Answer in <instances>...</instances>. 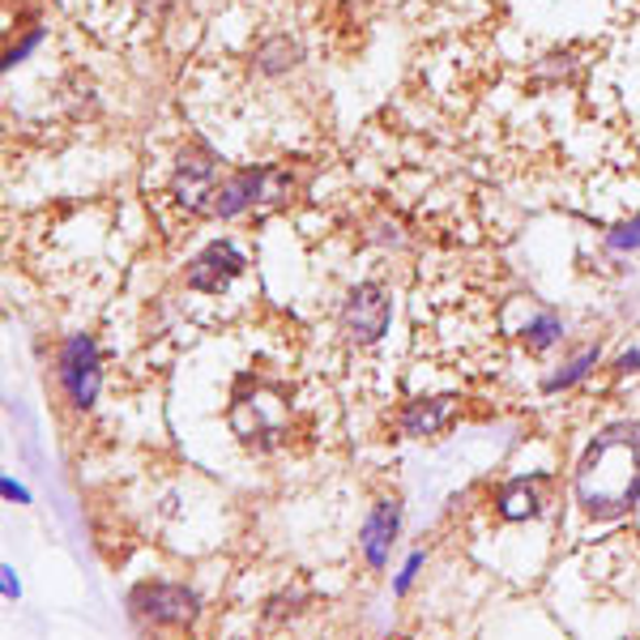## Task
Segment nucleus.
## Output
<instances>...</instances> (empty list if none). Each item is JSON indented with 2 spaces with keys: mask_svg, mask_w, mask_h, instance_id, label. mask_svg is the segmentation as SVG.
Segmentation results:
<instances>
[{
  "mask_svg": "<svg viewBox=\"0 0 640 640\" xmlns=\"http://www.w3.org/2000/svg\"><path fill=\"white\" fill-rule=\"evenodd\" d=\"M239 269H244V256H239L235 244H210L205 253L192 260L189 287L205 290V295H218V290H226V282H231Z\"/></svg>",
  "mask_w": 640,
  "mask_h": 640,
  "instance_id": "6e6552de",
  "label": "nucleus"
},
{
  "mask_svg": "<svg viewBox=\"0 0 640 640\" xmlns=\"http://www.w3.org/2000/svg\"><path fill=\"white\" fill-rule=\"evenodd\" d=\"M418 568H423V551H415V555L406 559V568H402L397 580H393V594H406V589H410V580L418 576Z\"/></svg>",
  "mask_w": 640,
  "mask_h": 640,
  "instance_id": "f3484780",
  "label": "nucleus"
},
{
  "mask_svg": "<svg viewBox=\"0 0 640 640\" xmlns=\"http://www.w3.org/2000/svg\"><path fill=\"white\" fill-rule=\"evenodd\" d=\"M640 495V427L623 423L602 431L576 466V500L598 521L623 516Z\"/></svg>",
  "mask_w": 640,
  "mask_h": 640,
  "instance_id": "f257e3e1",
  "label": "nucleus"
},
{
  "mask_svg": "<svg viewBox=\"0 0 640 640\" xmlns=\"http://www.w3.org/2000/svg\"><path fill=\"white\" fill-rule=\"evenodd\" d=\"M287 402L269 388H256V393H239L235 406H231V427L239 440H248L256 448H269L282 431H287Z\"/></svg>",
  "mask_w": 640,
  "mask_h": 640,
  "instance_id": "f03ea898",
  "label": "nucleus"
},
{
  "mask_svg": "<svg viewBox=\"0 0 640 640\" xmlns=\"http://www.w3.org/2000/svg\"><path fill=\"white\" fill-rule=\"evenodd\" d=\"M269 192H274V171H269V167H244V171H235V175H226V180L214 184L210 201H205V214H214V218H235V214L260 205Z\"/></svg>",
  "mask_w": 640,
  "mask_h": 640,
  "instance_id": "20e7f679",
  "label": "nucleus"
},
{
  "mask_svg": "<svg viewBox=\"0 0 640 640\" xmlns=\"http://www.w3.org/2000/svg\"><path fill=\"white\" fill-rule=\"evenodd\" d=\"M132 615L141 623H154V628H189L196 619V594L184 589V585H137L132 598H128Z\"/></svg>",
  "mask_w": 640,
  "mask_h": 640,
  "instance_id": "7ed1b4c3",
  "label": "nucleus"
},
{
  "mask_svg": "<svg viewBox=\"0 0 640 640\" xmlns=\"http://www.w3.org/2000/svg\"><path fill=\"white\" fill-rule=\"evenodd\" d=\"M538 495H543V479H512L500 491V512L509 521H525V516L538 512Z\"/></svg>",
  "mask_w": 640,
  "mask_h": 640,
  "instance_id": "9b49d317",
  "label": "nucleus"
},
{
  "mask_svg": "<svg viewBox=\"0 0 640 640\" xmlns=\"http://www.w3.org/2000/svg\"><path fill=\"white\" fill-rule=\"evenodd\" d=\"M4 598H18V580H13V568H4Z\"/></svg>",
  "mask_w": 640,
  "mask_h": 640,
  "instance_id": "6ab92c4d",
  "label": "nucleus"
},
{
  "mask_svg": "<svg viewBox=\"0 0 640 640\" xmlns=\"http://www.w3.org/2000/svg\"><path fill=\"white\" fill-rule=\"evenodd\" d=\"M452 415V406H448L445 397H418L410 402L406 410H402V431H410V436H431V431H440Z\"/></svg>",
  "mask_w": 640,
  "mask_h": 640,
  "instance_id": "9d476101",
  "label": "nucleus"
},
{
  "mask_svg": "<svg viewBox=\"0 0 640 640\" xmlns=\"http://www.w3.org/2000/svg\"><path fill=\"white\" fill-rule=\"evenodd\" d=\"M397 521H402V504L397 500H381L372 509V516H367V525H363V555H367L372 568H384V559L393 551V538H397Z\"/></svg>",
  "mask_w": 640,
  "mask_h": 640,
  "instance_id": "1a4fd4ad",
  "label": "nucleus"
},
{
  "mask_svg": "<svg viewBox=\"0 0 640 640\" xmlns=\"http://www.w3.org/2000/svg\"><path fill=\"white\" fill-rule=\"evenodd\" d=\"M61 384L68 388V397H73V406H90L98 393V351L95 342L86 338V333H77V338H68L61 351Z\"/></svg>",
  "mask_w": 640,
  "mask_h": 640,
  "instance_id": "423d86ee",
  "label": "nucleus"
},
{
  "mask_svg": "<svg viewBox=\"0 0 640 640\" xmlns=\"http://www.w3.org/2000/svg\"><path fill=\"white\" fill-rule=\"evenodd\" d=\"M39 43H43V31H31V34H26V39H22V43H13V47H9V56H4V73H9L13 64L26 61V56H31V52H34V47H39Z\"/></svg>",
  "mask_w": 640,
  "mask_h": 640,
  "instance_id": "dca6fc26",
  "label": "nucleus"
},
{
  "mask_svg": "<svg viewBox=\"0 0 640 640\" xmlns=\"http://www.w3.org/2000/svg\"><path fill=\"white\" fill-rule=\"evenodd\" d=\"M594 363H598V346H589L585 354H576L568 367H559V372H555V376L546 381V393H559V388L576 384L580 376H585V372H589V367H594Z\"/></svg>",
  "mask_w": 640,
  "mask_h": 640,
  "instance_id": "4468645a",
  "label": "nucleus"
},
{
  "mask_svg": "<svg viewBox=\"0 0 640 640\" xmlns=\"http://www.w3.org/2000/svg\"><path fill=\"white\" fill-rule=\"evenodd\" d=\"M256 64H260V73H287L299 64V47L290 43V39H269L260 52H256Z\"/></svg>",
  "mask_w": 640,
  "mask_h": 640,
  "instance_id": "f8f14e48",
  "label": "nucleus"
},
{
  "mask_svg": "<svg viewBox=\"0 0 640 640\" xmlns=\"http://www.w3.org/2000/svg\"><path fill=\"white\" fill-rule=\"evenodd\" d=\"M218 184V162H214V150L205 146H192L184 150V159L175 167V196L189 205L192 214H205V201Z\"/></svg>",
  "mask_w": 640,
  "mask_h": 640,
  "instance_id": "0eeeda50",
  "label": "nucleus"
},
{
  "mask_svg": "<svg viewBox=\"0 0 640 640\" xmlns=\"http://www.w3.org/2000/svg\"><path fill=\"white\" fill-rule=\"evenodd\" d=\"M388 317H393V303H388V295H384L381 287H372V282L354 287L351 299H346V308H342V324H346V333H351L359 346L376 342L384 329H388Z\"/></svg>",
  "mask_w": 640,
  "mask_h": 640,
  "instance_id": "39448f33",
  "label": "nucleus"
},
{
  "mask_svg": "<svg viewBox=\"0 0 640 640\" xmlns=\"http://www.w3.org/2000/svg\"><path fill=\"white\" fill-rule=\"evenodd\" d=\"M607 248H615V253L640 248V214L632 218V223H619L615 231H610V235H607Z\"/></svg>",
  "mask_w": 640,
  "mask_h": 640,
  "instance_id": "2eb2a0df",
  "label": "nucleus"
},
{
  "mask_svg": "<svg viewBox=\"0 0 640 640\" xmlns=\"http://www.w3.org/2000/svg\"><path fill=\"white\" fill-rule=\"evenodd\" d=\"M559 338H564V324L551 317V312L525 324V346H530V351H546V346H555Z\"/></svg>",
  "mask_w": 640,
  "mask_h": 640,
  "instance_id": "ddd939ff",
  "label": "nucleus"
},
{
  "mask_svg": "<svg viewBox=\"0 0 640 640\" xmlns=\"http://www.w3.org/2000/svg\"><path fill=\"white\" fill-rule=\"evenodd\" d=\"M0 491H4L13 504H26V500H31V495H26V487H18L13 479H0Z\"/></svg>",
  "mask_w": 640,
  "mask_h": 640,
  "instance_id": "a211bd4d",
  "label": "nucleus"
}]
</instances>
